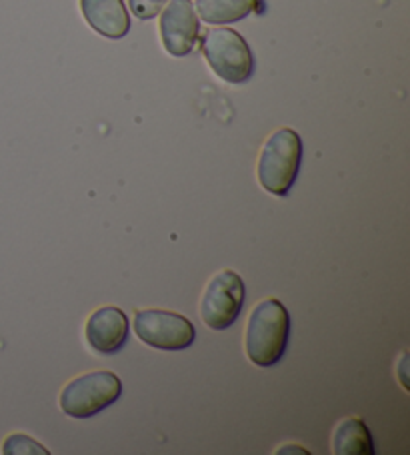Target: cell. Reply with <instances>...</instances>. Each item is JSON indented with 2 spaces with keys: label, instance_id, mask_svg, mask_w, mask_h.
<instances>
[{
  "label": "cell",
  "instance_id": "cell-7",
  "mask_svg": "<svg viewBox=\"0 0 410 455\" xmlns=\"http://www.w3.org/2000/svg\"><path fill=\"white\" fill-rule=\"evenodd\" d=\"M161 41L172 57H186L201 38V20L191 0H169L161 11Z\"/></svg>",
  "mask_w": 410,
  "mask_h": 455
},
{
  "label": "cell",
  "instance_id": "cell-8",
  "mask_svg": "<svg viewBox=\"0 0 410 455\" xmlns=\"http://www.w3.org/2000/svg\"><path fill=\"white\" fill-rule=\"evenodd\" d=\"M86 343L100 355H114L129 339V317L118 307H100L84 327Z\"/></svg>",
  "mask_w": 410,
  "mask_h": 455
},
{
  "label": "cell",
  "instance_id": "cell-1",
  "mask_svg": "<svg viewBox=\"0 0 410 455\" xmlns=\"http://www.w3.org/2000/svg\"><path fill=\"white\" fill-rule=\"evenodd\" d=\"M290 335V315L279 299H264L252 309L244 347L252 363L258 367L277 365L287 353Z\"/></svg>",
  "mask_w": 410,
  "mask_h": 455
},
{
  "label": "cell",
  "instance_id": "cell-9",
  "mask_svg": "<svg viewBox=\"0 0 410 455\" xmlns=\"http://www.w3.org/2000/svg\"><path fill=\"white\" fill-rule=\"evenodd\" d=\"M84 20L100 36L118 41L129 35L130 17L122 0H81Z\"/></svg>",
  "mask_w": 410,
  "mask_h": 455
},
{
  "label": "cell",
  "instance_id": "cell-11",
  "mask_svg": "<svg viewBox=\"0 0 410 455\" xmlns=\"http://www.w3.org/2000/svg\"><path fill=\"white\" fill-rule=\"evenodd\" d=\"M333 450L338 455H373L375 443L367 423L359 418H349L336 427Z\"/></svg>",
  "mask_w": 410,
  "mask_h": 455
},
{
  "label": "cell",
  "instance_id": "cell-13",
  "mask_svg": "<svg viewBox=\"0 0 410 455\" xmlns=\"http://www.w3.org/2000/svg\"><path fill=\"white\" fill-rule=\"evenodd\" d=\"M167 3L169 0H129L132 14L140 20H151L154 17H159Z\"/></svg>",
  "mask_w": 410,
  "mask_h": 455
},
{
  "label": "cell",
  "instance_id": "cell-2",
  "mask_svg": "<svg viewBox=\"0 0 410 455\" xmlns=\"http://www.w3.org/2000/svg\"><path fill=\"white\" fill-rule=\"evenodd\" d=\"M303 161V139L293 129L274 131L260 151L256 177L263 189L285 197L293 189L301 171Z\"/></svg>",
  "mask_w": 410,
  "mask_h": 455
},
{
  "label": "cell",
  "instance_id": "cell-10",
  "mask_svg": "<svg viewBox=\"0 0 410 455\" xmlns=\"http://www.w3.org/2000/svg\"><path fill=\"white\" fill-rule=\"evenodd\" d=\"M196 14L209 25H231L263 12V0H196Z\"/></svg>",
  "mask_w": 410,
  "mask_h": 455
},
{
  "label": "cell",
  "instance_id": "cell-3",
  "mask_svg": "<svg viewBox=\"0 0 410 455\" xmlns=\"http://www.w3.org/2000/svg\"><path fill=\"white\" fill-rule=\"evenodd\" d=\"M202 54L220 81L242 84L255 75V57L248 43L233 28H212L202 38Z\"/></svg>",
  "mask_w": 410,
  "mask_h": 455
},
{
  "label": "cell",
  "instance_id": "cell-4",
  "mask_svg": "<svg viewBox=\"0 0 410 455\" xmlns=\"http://www.w3.org/2000/svg\"><path fill=\"white\" fill-rule=\"evenodd\" d=\"M122 395V381L113 371H92L67 383L60 394V410L68 418L89 419Z\"/></svg>",
  "mask_w": 410,
  "mask_h": 455
},
{
  "label": "cell",
  "instance_id": "cell-5",
  "mask_svg": "<svg viewBox=\"0 0 410 455\" xmlns=\"http://www.w3.org/2000/svg\"><path fill=\"white\" fill-rule=\"evenodd\" d=\"M247 289L234 271H220L209 281L201 301V319L212 331H225L239 319Z\"/></svg>",
  "mask_w": 410,
  "mask_h": 455
},
{
  "label": "cell",
  "instance_id": "cell-12",
  "mask_svg": "<svg viewBox=\"0 0 410 455\" xmlns=\"http://www.w3.org/2000/svg\"><path fill=\"white\" fill-rule=\"evenodd\" d=\"M3 451L6 455H11V453L12 455H17V453H43V455H46L49 453L41 443H36L35 439H30L27 435H11L4 442Z\"/></svg>",
  "mask_w": 410,
  "mask_h": 455
},
{
  "label": "cell",
  "instance_id": "cell-6",
  "mask_svg": "<svg viewBox=\"0 0 410 455\" xmlns=\"http://www.w3.org/2000/svg\"><path fill=\"white\" fill-rule=\"evenodd\" d=\"M134 331L148 347L161 351H185L196 337L194 325L172 311L145 309L134 315Z\"/></svg>",
  "mask_w": 410,
  "mask_h": 455
}]
</instances>
